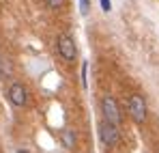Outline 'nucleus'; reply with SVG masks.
<instances>
[{
	"label": "nucleus",
	"instance_id": "f8f14e48",
	"mask_svg": "<svg viewBox=\"0 0 159 153\" xmlns=\"http://www.w3.org/2000/svg\"><path fill=\"white\" fill-rule=\"evenodd\" d=\"M17 153H28V151H24V149H20V151H17Z\"/></svg>",
	"mask_w": 159,
	"mask_h": 153
},
{
	"label": "nucleus",
	"instance_id": "9b49d317",
	"mask_svg": "<svg viewBox=\"0 0 159 153\" xmlns=\"http://www.w3.org/2000/svg\"><path fill=\"white\" fill-rule=\"evenodd\" d=\"M99 2H101V9H103V11H112V2H110V0H99Z\"/></svg>",
	"mask_w": 159,
	"mask_h": 153
},
{
	"label": "nucleus",
	"instance_id": "9d476101",
	"mask_svg": "<svg viewBox=\"0 0 159 153\" xmlns=\"http://www.w3.org/2000/svg\"><path fill=\"white\" fill-rule=\"evenodd\" d=\"M86 74H88V65L82 63V86H84V88H86V84H88V82H86Z\"/></svg>",
	"mask_w": 159,
	"mask_h": 153
},
{
	"label": "nucleus",
	"instance_id": "f03ea898",
	"mask_svg": "<svg viewBox=\"0 0 159 153\" xmlns=\"http://www.w3.org/2000/svg\"><path fill=\"white\" fill-rule=\"evenodd\" d=\"M99 138L106 147H116L120 142V129H118V125H114L110 121H101L99 123Z\"/></svg>",
	"mask_w": 159,
	"mask_h": 153
},
{
	"label": "nucleus",
	"instance_id": "6e6552de",
	"mask_svg": "<svg viewBox=\"0 0 159 153\" xmlns=\"http://www.w3.org/2000/svg\"><path fill=\"white\" fill-rule=\"evenodd\" d=\"M88 11H90V0H80V13L88 15Z\"/></svg>",
	"mask_w": 159,
	"mask_h": 153
},
{
	"label": "nucleus",
	"instance_id": "423d86ee",
	"mask_svg": "<svg viewBox=\"0 0 159 153\" xmlns=\"http://www.w3.org/2000/svg\"><path fill=\"white\" fill-rule=\"evenodd\" d=\"M60 140H62L65 149L75 151V147H78V136H75L73 129H62V131H60Z\"/></svg>",
	"mask_w": 159,
	"mask_h": 153
},
{
	"label": "nucleus",
	"instance_id": "20e7f679",
	"mask_svg": "<svg viewBox=\"0 0 159 153\" xmlns=\"http://www.w3.org/2000/svg\"><path fill=\"white\" fill-rule=\"evenodd\" d=\"M101 114H103V121H110L114 125L120 123V110H118V103L112 95H103L101 97Z\"/></svg>",
	"mask_w": 159,
	"mask_h": 153
},
{
	"label": "nucleus",
	"instance_id": "7ed1b4c3",
	"mask_svg": "<svg viewBox=\"0 0 159 153\" xmlns=\"http://www.w3.org/2000/svg\"><path fill=\"white\" fill-rule=\"evenodd\" d=\"M56 45H58V54L62 56V60L73 63L78 58V45H75V41H73L71 35H60L58 41H56Z\"/></svg>",
	"mask_w": 159,
	"mask_h": 153
},
{
	"label": "nucleus",
	"instance_id": "39448f33",
	"mask_svg": "<svg viewBox=\"0 0 159 153\" xmlns=\"http://www.w3.org/2000/svg\"><path fill=\"white\" fill-rule=\"evenodd\" d=\"M9 102L13 103L15 108H24L28 103V91L22 82H13L9 86Z\"/></svg>",
	"mask_w": 159,
	"mask_h": 153
},
{
	"label": "nucleus",
	"instance_id": "1a4fd4ad",
	"mask_svg": "<svg viewBox=\"0 0 159 153\" xmlns=\"http://www.w3.org/2000/svg\"><path fill=\"white\" fill-rule=\"evenodd\" d=\"M45 4L50 9H62L65 7V0H45Z\"/></svg>",
	"mask_w": 159,
	"mask_h": 153
},
{
	"label": "nucleus",
	"instance_id": "f257e3e1",
	"mask_svg": "<svg viewBox=\"0 0 159 153\" xmlns=\"http://www.w3.org/2000/svg\"><path fill=\"white\" fill-rule=\"evenodd\" d=\"M146 114H148V108H146V99L144 95L135 93L129 97V117H131L135 123H144L146 121Z\"/></svg>",
	"mask_w": 159,
	"mask_h": 153
},
{
	"label": "nucleus",
	"instance_id": "0eeeda50",
	"mask_svg": "<svg viewBox=\"0 0 159 153\" xmlns=\"http://www.w3.org/2000/svg\"><path fill=\"white\" fill-rule=\"evenodd\" d=\"M0 76H2V78H13V65H11V58H9V56H2V54H0Z\"/></svg>",
	"mask_w": 159,
	"mask_h": 153
}]
</instances>
